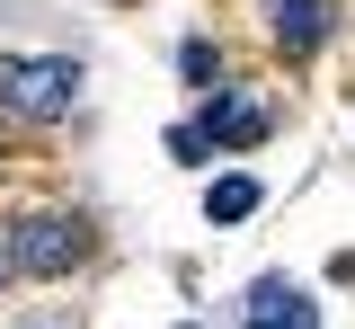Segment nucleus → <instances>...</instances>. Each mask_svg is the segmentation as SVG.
<instances>
[{
	"mask_svg": "<svg viewBox=\"0 0 355 329\" xmlns=\"http://www.w3.org/2000/svg\"><path fill=\"white\" fill-rule=\"evenodd\" d=\"M80 98V62L71 53H0V116H27V125H53L62 107Z\"/></svg>",
	"mask_w": 355,
	"mask_h": 329,
	"instance_id": "f257e3e1",
	"label": "nucleus"
},
{
	"mask_svg": "<svg viewBox=\"0 0 355 329\" xmlns=\"http://www.w3.org/2000/svg\"><path fill=\"white\" fill-rule=\"evenodd\" d=\"M89 258V223L80 214H27L18 232H9V267L18 276H62V267H80Z\"/></svg>",
	"mask_w": 355,
	"mask_h": 329,
	"instance_id": "f03ea898",
	"label": "nucleus"
},
{
	"mask_svg": "<svg viewBox=\"0 0 355 329\" xmlns=\"http://www.w3.org/2000/svg\"><path fill=\"white\" fill-rule=\"evenodd\" d=\"M240 329H320V312H311L302 285L258 276V285H249V312H240Z\"/></svg>",
	"mask_w": 355,
	"mask_h": 329,
	"instance_id": "7ed1b4c3",
	"label": "nucleus"
},
{
	"mask_svg": "<svg viewBox=\"0 0 355 329\" xmlns=\"http://www.w3.org/2000/svg\"><path fill=\"white\" fill-rule=\"evenodd\" d=\"M196 134H205V151H249V142L266 134V107L258 98H240V90H222V98H205V125H196Z\"/></svg>",
	"mask_w": 355,
	"mask_h": 329,
	"instance_id": "20e7f679",
	"label": "nucleus"
},
{
	"mask_svg": "<svg viewBox=\"0 0 355 329\" xmlns=\"http://www.w3.org/2000/svg\"><path fill=\"white\" fill-rule=\"evenodd\" d=\"M329 18H338L329 0H266V36H275L284 53H311L320 36H329Z\"/></svg>",
	"mask_w": 355,
	"mask_h": 329,
	"instance_id": "39448f33",
	"label": "nucleus"
},
{
	"mask_svg": "<svg viewBox=\"0 0 355 329\" xmlns=\"http://www.w3.org/2000/svg\"><path fill=\"white\" fill-rule=\"evenodd\" d=\"M205 214H214V223H249V214H258V178H214Z\"/></svg>",
	"mask_w": 355,
	"mask_h": 329,
	"instance_id": "423d86ee",
	"label": "nucleus"
}]
</instances>
